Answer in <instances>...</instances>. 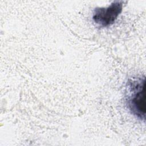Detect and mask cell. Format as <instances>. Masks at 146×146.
I'll list each match as a JSON object with an SVG mask.
<instances>
[{
    "label": "cell",
    "mask_w": 146,
    "mask_h": 146,
    "mask_svg": "<svg viewBox=\"0 0 146 146\" xmlns=\"http://www.w3.org/2000/svg\"><path fill=\"white\" fill-rule=\"evenodd\" d=\"M131 86L132 92L128 99V105L131 112L140 119L145 115V79H139Z\"/></svg>",
    "instance_id": "6da1fadb"
},
{
    "label": "cell",
    "mask_w": 146,
    "mask_h": 146,
    "mask_svg": "<svg viewBox=\"0 0 146 146\" xmlns=\"http://www.w3.org/2000/svg\"><path fill=\"white\" fill-rule=\"evenodd\" d=\"M123 9L122 1H115L107 7H97L95 9L92 19L95 23L102 27L113 24Z\"/></svg>",
    "instance_id": "7a4b0ae2"
}]
</instances>
